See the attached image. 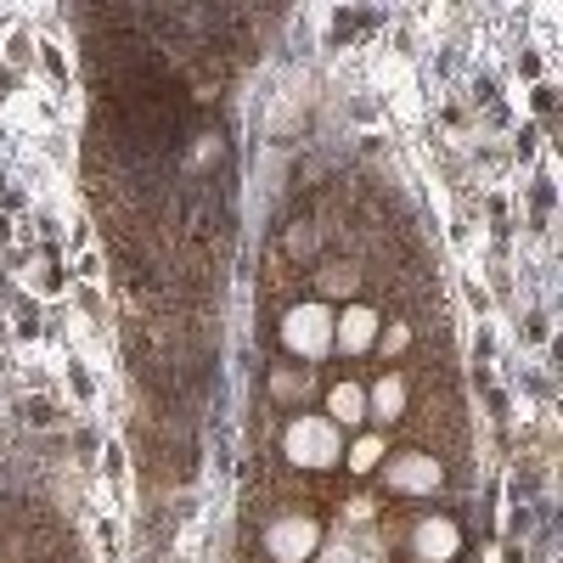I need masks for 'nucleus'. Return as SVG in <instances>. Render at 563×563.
Here are the masks:
<instances>
[{
	"label": "nucleus",
	"mask_w": 563,
	"mask_h": 563,
	"mask_svg": "<svg viewBox=\"0 0 563 563\" xmlns=\"http://www.w3.org/2000/svg\"><path fill=\"white\" fill-rule=\"evenodd\" d=\"M271 384H276V400H299V395L310 389V384L299 378V372H276V378H271Z\"/></svg>",
	"instance_id": "nucleus-10"
},
{
	"label": "nucleus",
	"mask_w": 563,
	"mask_h": 563,
	"mask_svg": "<svg viewBox=\"0 0 563 563\" xmlns=\"http://www.w3.org/2000/svg\"><path fill=\"white\" fill-rule=\"evenodd\" d=\"M316 541H321V525L305 519V512H282V519H271V530H265L271 563H305L316 552Z\"/></svg>",
	"instance_id": "nucleus-3"
},
{
	"label": "nucleus",
	"mask_w": 563,
	"mask_h": 563,
	"mask_svg": "<svg viewBox=\"0 0 563 563\" xmlns=\"http://www.w3.org/2000/svg\"><path fill=\"white\" fill-rule=\"evenodd\" d=\"M389 485H395L400 496H429V490H440V485H445V467H440L434 456L411 451V456H400V462L389 467Z\"/></svg>",
	"instance_id": "nucleus-6"
},
{
	"label": "nucleus",
	"mask_w": 563,
	"mask_h": 563,
	"mask_svg": "<svg viewBox=\"0 0 563 563\" xmlns=\"http://www.w3.org/2000/svg\"><path fill=\"white\" fill-rule=\"evenodd\" d=\"M366 411H378L384 422H395V417L406 411V384H400V378H378V389L366 395Z\"/></svg>",
	"instance_id": "nucleus-8"
},
{
	"label": "nucleus",
	"mask_w": 563,
	"mask_h": 563,
	"mask_svg": "<svg viewBox=\"0 0 563 563\" xmlns=\"http://www.w3.org/2000/svg\"><path fill=\"white\" fill-rule=\"evenodd\" d=\"M282 344H288L294 355H305V361H321L327 350H333V310H327L321 299L294 305L288 316H282Z\"/></svg>",
	"instance_id": "nucleus-2"
},
{
	"label": "nucleus",
	"mask_w": 563,
	"mask_h": 563,
	"mask_svg": "<svg viewBox=\"0 0 563 563\" xmlns=\"http://www.w3.org/2000/svg\"><path fill=\"white\" fill-rule=\"evenodd\" d=\"M282 445H288V456H294L299 467H316V474L344 456V434H339L333 417H299V422H288Z\"/></svg>",
	"instance_id": "nucleus-1"
},
{
	"label": "nucleus",
	"mask_w": 563,
	"mask_h": 563,
	"mask_svg": "<svg viewBox=\"0 0 563 563\" xmlns=\"http://www.w3.org/2000/svg\"><path fill=\"white\" fill-rule=\"evenodd\" d=\"M406 547H411L417 563H451L462 552V530H456L451 512H429V519H417V530H411Z\"/></svg>",
	"instance_id": "nucleus-4"
},
{
	"label": "nucleus",
	"mask_w": 563,
	"mask_h": 563,
	"mask_svg": "<svg viewBox=\"0 0 563 563\" xmlns=\"http://www.w3.org/2000/svg\"><path fill=\"white\" fill-rule=\"evenodd\" d=\"M372 344H378V310L372 305H350L344 316H333V350L366 355Z\"/></svg>",
	"instance_id": "nucleus-5"
},
{
	"label": "nucleus",
	"mask_w": 563,
	"mask_h": 563,
	"mask_svg": "<svg viewBox=\"0 0 563 563\" xmlns=\"http://www.w3.org/2000/svg\"><path fill=\"white\" fill-rule=\"evenodd\" d=\"M384 456V440H361L355 451H350V467H355V474H361V467H372V462H378Z\"/></svg>",
	"instance_id": "nucleus-11"
},
{
	"label": "nucleus",
	"mask_w": 563,
	"mask_h": 563,
	"mask_svg": "<svg viewBox=\"0 0 563 563\" xmlns=\"http://www.w3.org/2000/svg\"><path fill=\"white\" fill-rule=\"evenodd\" d=\"M327 411H333L339 429H344V422H361V417H366V389H361V384H333V400H327Z\"/></svg>",
	"instance_id": "nucleus-7"
},
{
	"label": "nucleus",
	"mask_w": 563,
	"mask_h": 563,
	"mask_svg": "<svg viewBox=\"0 0 563 563\" xmlns=\"http://www.w3.org/2000/svg\"><path fill=\"white\" fill-rule=\"evenodd\" d=\"M355 282H361L355 265H327V271L316 276V288H321V294H344V288H355Z\"/></svg>",
	"instance_id": "nucleus-9"
}]
</instances>
